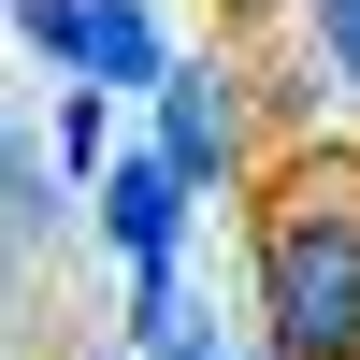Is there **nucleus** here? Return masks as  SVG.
Listing matches in <instances>:
<instances>
[{
	"instance_id": "nucleus-1",
	"label": "nucleus",
	"mask_w": 360,
	"mask_h": 360,
	"mask_svg": "<svg viewBox=\"0 0 360 360\" xmlns=\"http://www.w3.org/2000/svg\"><path fill=\"white\" fill-rule=\"evenodd\" d=\"M259 317H274V360H360V188L346 173H303L259 231Z\"/></svg>"
},
{
	"instance_id": "nucleus-2",
	"label": "nucleus",
	"mask_w": 360,
	"mask_h": 360,
	"mask_svg": "<svg viewBox=\"0 0 360 360\" xmlns=\"http://www.w3.org/2000/svg\"><path fill=\"white\" fill-rule=\"evenodd\" d=\"M15 44L58 58L72 86H173V44L144 0H15Z\"/></svg>"
},
{
	"instance_id": "nucleus-3",
	"label": "nucleus",
	"mask_w": 360,
	"mask_h": 360,
	"mask_svg": "<svg viewBox=\"0 0 360 360\" xmlns=\"http://www.w3.org/2000/svg\"><path fill=\"white\" fill-rule=\"evenodd\" d=\"M188 188H202V173L173 159V144H130V159L101 173V202H86V217H101L115 259H173V245H188Z\"/></svg>"
},
{
	"instance_id": "nucleus-4",
	"label": "nucleus",
	"mask_w": 360,
	"mask_h": 360,
	"mask_svg": "<svg viewBox=\"0 0 360 360\" xmlns=\"http://www.w3.org/2000/svg\"><path fill=\"white\" fill-rule=\"evenodd\" d=\"M159 144L202 173V188L245 159V101H231V72H217V58H173V86H159Z\"/></svg>"
},
{
	"instance_id": "nucleus-5",
	"label": "nucleus",
	"mask_w": 360,
	"mask_h": 360,
	"mask_svg": "<svg viewBox=\"0 0 360 360\" xmlns=\"http://www.w3.org/2000/svg\"><path fill=\"white\" fill-rule=\"evenodd\" d=\"M173 332H188V274H173V259H130V346L159 360Z\"/></svg>"
},
{
	"instance_id": "nucleus-6",
	"label": "nucleus",
	"mask_w": 360,
	"mask_h": 360,
	"mask_svg": "<svg viewBox=\"0 0 360 360\" xmlns=\"http://www.w3.org/2000/svg\"><path fill=\"white\" fill-rule=\"evenodd\" d=\"M101 101H115V86H72V101H58V159H72V173H115L101 159Z\"/></svg>"
},
{
	"instance_id": "nucleus-7",
	"label": "nucleus",
	"mask_w": 360,
	"mask_h": 360,
	"mask_svg": "<svg viewBox=\"0 0 360 360\" xmlns=\"http://www.w3.org/2000/svg\"><path fill=\"white\" fill-rule=\"evenodd\" d=\"M303 15H317V58H332V86L360 101V0H303Z\"/></svg>"
},
{
	"instance_id": "nucleus-8",
	"label": "nucleus",
	"mask_w": 360,
	"mask_h": 360,
	"mask_svg": "<svg viewBox=\"0 0 360 360\" xmlns=\"http://www.w3.org/2000/svg\"><path fill=\"white\" fill-rule=\"evenodd\" d=\"M58 217V159H44V144H15V231H44Z\"/></svg>"
},
{
	"instance_id": "nucleus-9",
	"label": "nucleus",
	"mask_w": 360,
	"mask_h": 360,
	"mask_svg": "<svg viewBox=\"0 0 360 360\" xmlns=\"http://www.w3.org/2000/svg\"><path fill=\"white\" fill-rule=\"evenodd\" d=\"M159 360H217V346H202V332H173V346H159Z\"/></svg>"
}]
</instances>
